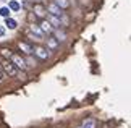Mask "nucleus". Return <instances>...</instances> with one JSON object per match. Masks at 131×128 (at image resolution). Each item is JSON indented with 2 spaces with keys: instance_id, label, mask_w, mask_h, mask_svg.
I'll list each match as a JSON object with an SVG mask.
<instances>
[{
  "instance_id": "nucleus-2",
  "label": "nucleus",
  "mask_w": 131,
  "mask_h": 128,
  "mask_svg": "<svg viewBox=\"0 0 131 128\" xmlns=\"http://www.w3.org/2000/svg\"><path fill=\"white\" fill-rule=\"evenodd\" d=\"M10 62H12L15 66H16L18 70H26L28 68V63H26V60H24L19 54H12V57L8 58Z\"/></svg>"
},
{
  "instance_id": "nucleus-14",
  "label": "nucleus",
  "mask_w": 131,
  "mask_h": 128,
  "mask_svg": "<svg viewBox=\"0 0 131 128\" xmlns=\"http://www.w3.org/2000/svg\"><path fill=\"white\" fill-rule=\"evenodd\" d=\"M12 50H10V49H7V47H2V49H0V55H2V57L5 58V60H8L10 57H12Z\"/></svg>"
},
{
  "instance_id": "nucleus-11",
  "label": "nucleus",
  "mask_w": 131,
  "mask_h": 128,
  "mask_svg": "<svg viewBox=\"0 0 131 128\" xmlns=\"http://www.w3.org/2000/svg\"><path fill=\"white\" fill-rule=\"evenodd\" d=\"M53 3L57 5V7H60L62 10L70 8V0H53Z\"/></svg>"
},
{
  "instance_id": "nucleus-17",
  "label": "nucleus",
  "mask_w": 131,
  "mask_h": 128,
  "mask_svg": "<svg viewBox=\"0 0 131 128\" xmlns=\"http://www.w3.org/2000/svg\"><path fill=\"white\" fill-rule=\"evenodd\" d=\"M3 34H5V28H3V26H0V37H2Z\"/></svg>"
},
{
  "instance_id": "nucleus-16",
  "label": "nucleus",
  "mask_w": 131,
  "mask_h": 128,
  "mask_svg": "<svg viewBox=\"0 0 131 128\" xmlns=\"http://www.w3.org/2000/svg\"><path fill=\"white\" fill-rule=\"evenodd\" d=\"M0 15H2L3 18H8V16H10V10H8V7L0 8Z\"/></svg>"
},
{
  "instance_id": "nucleus-7",
  "label": "nucleus",
  "mask_w": 131,
  "mask_h": 128,
  "mask_svg": "<svg viewBox=\"0 0 131 128\" xmlns=\"http://www.w3.org/2000/svg\"><path fill=\"white\" fill-rule=\"evenodd\" d=\"M18 49L21 50L23 54H26V55H31L32 54V45L28 44V42H24V41H19V42H18Z\"/></svg>"
},
{
  "instance_id": "nucleus-1",
  "label": "nucleus",
  "mask_w": 131,
  "mask_h": 128,
  "mask_svg": "<svg viewBox=\"0 0 131 128\" xmlns=\"http://www.w3.org/2000/svg\"><path fill=\"white\" fill-rule=\"evenodd\" d=\"M2 70L7 73L8 76H12V78H16V76H19V71H18V68L15 66L10 60H2Z\"/></svg>"
},
{
  "instance_id": "nucleus-5",
  "label": "nucleus",
  "mask_w": 131,
  "mask_h": 128,
  "mask_svg": "<svg viewBox=\"0 0 131 128\" xmlns=\"http://www.w3.org/2000/svg\"><path fill=\"white\" fill-rule=\"evenodd\" d=\"M45 10H47V13H50V15H53V16H62L63 15V10L60 8V7H57L55 3H49L47 7H45Z\"/></svg>"
},
{
  "instance_id": "nucleus-4",
  "label": "nucleus",
  "mask_w": 131,
  "mask_h": 128,
  "mask_svg": "<svg viewBox=\"0 0 131 128\" xmlns=\"http://www.w3.org/2000/svg\"><path fill=\"white\" fill-rule=\"evenodd\" d=\"M32 52L37 55V58L41 60H47L49 58V50L42 47V45H32Z\"/></svg>"
},
{
  "instance_id": "nucleus-19",
  "label": "nucleus",
  "mask_w": 131,
  "mask_h": 128,
  "mask_svg": "<svg viewBox=\"0 0 131 128\" xmlns=\"http://www.w3.org/2000/svg\"><path fill=\"white\" fill-rule=\"evenodd\" d=\"M79 128H81V126H79Z\"/></svg>"
},
{
  "instance_id": "nucleus-3",
  "label": "nucleus",
  "mask_w": 131,
  "mask_h": 128,
  "mask_svg": "<svg viewBox=\"0 0 131 128\" xmlns=\"http://www.w3.org/2000/svg\"><path fill=\"white\" fill-rule=\"evenodd\" d=\"M32 15L36 18H41V19H45V16H47V10H45V7L42 3H36L32 7Z\"/></svg>"
},
{
  "instance_id": "nucleus-9",
  "label": "nucleus",
  "mask_w": 131,
  "mask_h": 128,
  "mask_svg": "<svg viewBox=\"0 0 131 128\" xmlns=\"http://www.w3.org/2000/svg\"><path fill=\"white\" fill-rule=\"evenodd\" d=\"M39 28L42 29V33H52L53 31V28L49 24L47 19H41V26H39Z\"/></svg>"
},
{
  "instance_id": "nucleus-8",
  "label": "nucleus",
  "mask_w": 131,
  "mask_h": 128,
  "mask_svg": "<svg viewBox=\"0 0 131 128\" xmlns=\"http://www.w3.org/2000/svg\"><path fill=\"white\" fill-rule=\"evenodd\" d=\"M29 31H31L34 36H36L37 39H42V36H44V33H42V29L37 26V24H29Z\"/></svg>"
},
{
  "instance_id": "nucleus-15",
  "label": "nucleus",
  "mask_w": 131,
  "mask_h": 128,
  "mask_svg": "<svg viewBox=\"0 0 131 128\" xmlns=\"http://www.w3.org/2000/svg\"><path fill=\"white\" fill-rule=\"evenodd\" d=\"M19 8H21V7H19V3L16 2V0H10V3H8V10H12V12H18Z\"/></svg>"
},
{
  "instance_id": "nucleus-10",
  "label": "nucleus",
  "mask_w": 131,
  "mask_h": 128,
  "mask_svg": "<svg viewBox=\"0 0 131 128\" xmlns=\"http://www.w3.org/2000/svg\"><path fill=\"white\" fill-rule=\"evenodd\" d=\"M47 47H49L50 50H55V49H57V47H58V41H57V39H55V37H53V36H50V37L47 39Z\"/></svg>"
},
{
  "instance_id": "nucleus-6",
  "label": "nucleus",
  "mask_w": 131,
  "mask_h": 128,
  "mask_svg": "<svg viewBox=\"0 0 131 128\" xmlns=\"http://www.w3.org/2000/svg\"><path fill=\"white\" fill-rule=\"evenodd\" d=\"M47 21H49V24L52 26L53 29H60V26H62V21H60V18L58 16H53V15H50V13H47Z\"/></svg>"
},
{
  "instance_id": "nucleus-13",
  "label": "nucleus",
  "mask_w": 131,
  "mask_h": 128,
  "mask_svg": "<svg viewBox=\"0 0 131 128\" xmlns=\"http://www.w3.org/2000/svg\"><path fill=\"white\" fill-rule=\"evenodd\" d=\"M5 26H8V29H15L18 24H16V21H15L13 18L8 16V18H5Z\"/></svg>"
},
{
  "instance_id": "nucleus-18",
  "label": "nucleus",
  "mask_w": 131,
  "mask_h": 128,
  "mask_svg": "<svg viewBox=\"0 0 131 128\" xmlns=\"http://www.w3.org/2000/svg\"><path fill=\"white\" fill-rule=\"evenodd\" d=\"M2 80H3V73L0 71V83H2Z\"/></svg>"
},
{
  "instance_id": "nucleus-12",
  "label": "nucleus",
  "mask_w": 131,
  "mask_h": 128,
  "mask_svg": "<svg viewBox=\"0 0 131 128\" xmlns=\"http://www.w3.org/2000/svg\"><path fill=\"white\" fill-rule=\"evenodd\" d=\"M81 128H95V120L94 119H86L83 122Z\"/></svg>"
}]
</instances>
